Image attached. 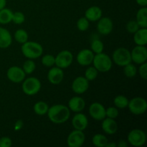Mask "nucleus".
Listing matches in <instances>:
<instances>
[{
  "instance_id": "obj_1",
  "label": "nucleus",
  "mask_w": 147,
  "mask_h": 147,
  "mask_svg": "<svg viewBox=\"0 0 147 147\" xmlns=\"http://www.w3.org/2000/svg\"><path fill=\"white\" fill-rule=\"evenodd\" d=\"M47 114L50 121L60 124L68 120L70 116V111L65 105L56 104L49 107Z\"/></svg>"
},
{
  "instance_id": "obj_2",
  "label": "nucleus",
  "mask_w": 147,
  "mask_h": 147,
  "mask_svg": "<svg viewBox=\"0 0 147 147\" xmlns=\"http://www.w3.org/2000/svg\"><path fill=\"white\" fill-rule=\"evenodd\" d=\"M22 53L23 55L28 59H37L41 57L43 53V47L37 42L27 41L22 44Z\"/></svg>"
},
{
  "instance_id": "obj_3",
  "label": "nucleus",
  "mask_w": 147,
  "mask_h": 147,
  "mask_svg": "<svg viewBox=\"0 0 147 147\" xmlns=\"http://www.w3.org/2000/svg\"><path fill=\"white\" fill-rule=\"evenodd\" d=\"M92 63L93 64V67H96L98 72L106 73L111 70L113 62L107 54L100 53L94 55Z\"/></svg>"
},
{
  "instance_id": "obj_4",
  "label": "nucleus",
  "mask_w": 147,
  "mask_h": 147,
  "mask_svg": "<svg viewBox=\"0 0 147 147\" xmlns=\"http://www.w3.org/2000/svg\"><path fill=\"white\" fill-rule=\"evenodd\" d=\"M22 88L24 94L27 96L36 95L41 89V83L35 77H30L23 80Z\"/></svg>"
},
{
  "instance_id": "obj_5",
  "label": "nucleus",
  "mask_w": 147,
  "mask_h": 147,
  "mask_svg": "<svg viewBox=\"0 0 147 147\" xmlns=\"http://www.w3.org/2000/svg\"><path fill=\"white\" fill-rule=\"evenodd\" d=\"M113 61L117 65L123 67L126 65L131 63V52L125 47H119L113 51Z\"/></svg>"
},
{
  "instance_id": "obj_6",
  "label": "nucleus",
  "mask_w": 147,
  "mask_h": 147,
  "mask_svg": "<svg viewBox=\"0 0 147 147\" xmlns=\"http://www.w3.org/2000/svg\"><path fill=\"white\" fill-rule=\"evenodd\" d=\"M128 108L132 114L142 115L147 110V102L144 98L135 97L129 100Z\"/></svg>"
},
{
  "instance_id": "obj_7",
  "label": "nucleus",
  "mask_w": 147,
  "mask_h": 147,
  "mask_svg": "<svg viewBox=\"0 0 147 147\" xmlns=\"http://www.w3.org/2000/svg\"><path fill=\"white\" fill-rule=\"evenodd\" d=\"M127 141L131 146H142L146 143V135L142 129H133L128 134Z\"/></svg>"
},
{
  "instance_id": "obj_8",
  "label": "nucleus",
  "mask_w": 147,
  "mask_h": 147,
  "mask_svg": "<svg viewBox=\"0 0 147 147\" xmlns=\"http://www.w3.org/2000/svg\"><path fill=\"white\" fill-rule=\"evenodd\" d=\"M73 61V55L69 50H62L55 57V65L61 69L67 68Z\"/></svg>"
},
{
  "instance_id": "obj_9",
  "label": "nucleus",
  "mask_w": 147,
  "mask_h": 147,
  "mask_svg": "<svg viewBox=\"0 0 147 147\" xmlns=\"http://www.w3.org/2000/svg\"><path fill=\"white\" fill-rule=\"evenodd\" d=\"M86 140L83 131L75 129L71 131L67 138V144L70 147H80Z\"/></svg>"
},
{
  "instance_id": "obj_10",
  "label": "nucleus",
  "mask_w": 147,
  "mask_h": 147,
  "mask_svg": "<svg viewBox=\"0 0 147 147\" xmlns=\"http://www.w3.org/2000/svg\"><path fill=\"white\" fill-rule=\"evenodd\" d=\"M131 61L141 65L147 60V49L146 46L136 45L131 52Z\"/></svg>"
},
{
  "instance_id": "obj_11",
  "label": "nucleus",
  "mask_w": 147,
  "mask_h": 147,
  "mask_svg": "<svg viewBox=\"0 0 147 147\" xmlns=\"http://www.w3.org/2000/svg\"><path fill=\"white\" fill-rule=\"evenodd\" d=\"M26 74L22 68L18 66L10 67L7 71V77L10 81L15 83H20L25 79Z\"/></svg>"
},
{
  "instance_id": "obj_12",
  "label": "nucleus",
  "mask_w": 147,
  "mask_h": 147,
  "mask_svg": "<svg viewBox=\"0 0 147 147\" xmlns=\"http://www.w3.org/2000/svg\"><path fill=\"white\" fill-rule=\"evenodd\" d=\"M89 114L96 121H102L106 118V109L98 102L93 103L89 107Z\"/></svg>"
},
{
  "instance_id": "obj_13",
  "label": "nucleus",
  "mask_w": 147,
  "mask_h": 147,
  "mask_svg": "<svg viewBox=\"0 0 147 147\" xmlns=\"http://www.w3.org/2000/svg\"><path fill=\"white\" fill-rule=\"evenodd\" d=\"M71 88L76 94H83L88 90L89 81L83 76H78L73 81Z\"/></svg>"
},
{
  "instance_id": "obj_14",
  "label": "nucleus",
  "mask_w": 147,
  "mask_h": 147,
  "mask_svg": "<svg viewBox=\"0 0 147 147\" xmlns=\"http://www.w3.org/2000/svg\"><path fill=\"white\" fill-rule=\"evenodd\" d=\"M113 24L111 19L109 17H101L98 21L97 30L100 34L103 35H108L113 31Z\"/></svg>"
},
{
  "instance_id": "obj_15",
  "label": "nucleus",
  "mask_w": 147,
  "mask_h": 147,
  "mask_svg": "<svg viewBox=\"0 0 147 147\" xmlns=\"http://www.w3.org/2000/svg\"><path fill=\"white\" fill-rule=\"evenodd\" d=\"M94 53L91 50L89 49H83L81 50L77 55L76 60L78 63L82 66H88L93 63Z\"/></svg>"
},
{
  "instance_id": "obj_16",
  "label": "nucleus",
  "mask_w": 147,
  "mask_h": 147,
  "mask_svg": "<svg viewBox=\"0 0 147 147\" xmlns=\"http://www.w3.org/2000/svg\"><path fill=\"white\" fill-rule=\"evenodd\" d=\"M64 78L63 69L58 67H52L47 73V80L51 84L59 85Z\"/></svg>"
},
{
  "instance_id": "obj_17",
  "label": "nucleus",
  "mask_w": 147,
  "mask_h": 147,
  "mask_svg": "<svg viewBox=\"0 0 147 147\" xmlns=\"http://www.w3.org/2000/svg\"><path fill=\"white\" fill-rule=\"evenodd\" d=\"M72 125L75 129L84 131L88 125V119L83 113L78 112L73 116L72 119Z\"/></svg>"
},
{
  "instance_id": "obj_18",
  "label": "nucleus",
  "mask_w": 147,
  "mask_h": 147,
  "mask_svg": "<svg viewBox=\"0 0 147 147\" xmlns=\"http://www.w3.org/2000/svg\"><path fill=\"white\" fill-rule=\"evenodd\" d=\"M70 111L75 113L81 112L86 107V102L83 98L80 96H74L68 101V106Z\"/></svg>"
},
{
  "instance_id": "obj_19",
  "label": "nucleus",
  "mask_w": 147,
  "mask_h": 147,
  "mask_svg": "<svg viewBox=\"0 0 147 147\" xmlns=\"http://www.w3.org/2000/svg\"><path fill=\"white\" fill-rule=\"evenodd\" d=\"M103 11L98 6H92L85 11V17L89 22H97L102 17Z\"/></svg>"
},
{
  "instance_id": "obj_20",
  "label": "nucleus",
  "mask_w": 147,
  "mask_h": 147,
  "mask_svg": "<svg viewBox=\"0 0 147 147\" xmlns=\"http://www.w3.org/2000/svg\"><path fill=\"white\" fill-rule=\"evenodd\" d=\"M102 122V129L106 134L109 135L114 134L118 131V124L117 122L115 119H110V118L106 117Z\"/></svg>"
},
{
  "instance_id": "obj_21",
  "label": "nucleus",
  "mask_w": 147,
  "mask_h": 147,
  "mask_svg": "<svg viewBox=\"0 0 147 147\" xmlns=\"http://www.w3.org/2000/svg\"><path fill=\"white\" fill-rule=\"evenodd\" d=\"M12 42V37L9 31L0 27V48H7Z\"/></svg>"
},
{
  "instance_id": "obj_22",
  "label": "nucleus",
  "mask_w": 147,
  "mask_h": 147,
  "mask_svg": "<svg viewBox=\"0 0 147 147\" xmlns=\"http://www.w3.org/2000/svg\"><path fill=\"white\" fill-rule=\"evenodd\" d=\"M134 41L136 45L146 46L147 44V28H139L134 34Z\"/></svg>"
},
{
  "instance_id": "obj_23",
  "label": "nucleus",
  "mask_w": 147,
  "mask_h": 147,
  "mask_svg": "<svg viewBox=\"0 0 147 147\" xmlns=\"http://www.w3.org/2000/svg\"><path fill=\"white\" fill-rule=\"evenodd\" d=\"M136 22L141 28H147V8L143 7L139 9L136 14Z\"/></svg>"
},
{
  "instance_id": "obj_24",
  "label": "nucleus",
  "mask_w": 147,
  "mask_h": 147,
  "mask_svg": "<svg viewBox=\"0 0 147 147\" xmlns=\"http://www.w3.org/2000/svg\"><path fill=\"white\" fill-rule=\"evenodd\" d=\"M13 11L8 8H3L0 10V24H7L12 20Z\"/></svg>"
},
{
  "instance_id": "obj_25",
  "label": "nucleus",
  "mask_w": 147,
  "mask_h": 147,
  "mask_svg": "<svg viewBox=\"0 0 147 147\" xmlns=\"http://www.w3.org/2000/svg\"><path fill=\"white\" fill-rule=\"evenodd\" d=\"M109 142L107 137L101 134H96L92 138V143L95 146L106 147Z\"/></svg>"
},
{
  "instance_id": "obj_26",
  "label": "nucleus",
  "mask_w": 147,
  "mask_h": 147,
  "mask_svg": "<svg viewBox=\"0 0 147 147\" xmlns=\"http://www.w3.org/2000/svg\"><path fill=\"white\" fill-rule=\"evenodd\" d=\"M34 113L38 116H43V115L47 114L49 109V106L47 103L44 101H38L34 105Z\"/></svg>"
},
{
  "instance_id": "obj_27",
  "label": "nucleus",
  "mask_w": 147,
  "mask_h": 147,
  "mask_svg": "<svg viewBox=\"0 0 147 147\" xmlns=\"http://www.w3.org/2000/svg\"><path fill=\"white\" fill-rule=\"evenodd\" d=\"M129 99L123 95H119V96H116L113 100L115 106L119 109H123L127 108L128 105H129Z\"/></svg>"
},
{
  "instance_id": "obj_28",
  "label": "nucleus",
  "mask_w": 147,
  "mask_h": 147,
  "mask_svg": "<svg viewBox=\"0 0 147 147\" xmlns=\"http://www.w3.org/2000/svg\"><path fill=\"white\" fill-rule=\"evenodd\" d=\"M14 39L20 44H23L28 41V34L26 30L19 29L14 33Z\"/></svg>"
},
{
  "instance_id": "obj_29",
  "label": "nucleus",
  "mask_w": 147,
  "mask_h": 147,
  "mask_svg": "<svg viewBox=\"0 0 147 147\" xmlns=\"http://www.w3.org/2000/svg\"><path fill=\"white\" fill-rule=\"evenodd\" d=\"M90 48L93 53L98 54V53H103V49H104V45L101 40H98V39H95L92 41Z\"/></svg>"
},
{
  "instance_id": "obj_30",
  "label": "nucleus",
  "mask_w": 147,
  "mask_h": 147,
  "mask_svg": "<svg viewBox=\"0 0 147 147\" xmlns=\"http://www.w3.org/2000/svg\"><path fill=\"white\" fill-rule=\"evenodd\" d=\"M123 73L127 78H132L136 76V73H137V69L134 65L130 63L123 66Z\"/></svg>"
},
{
  "instance_id": "obj_31",
  "label": "nucleus",
  "mask_w": 147,
  "mask_h": 147,
  "mask_svg": "<svg viewBox=\"0 0 147 147\" xmlns=\"http://www.w3.org/2000/svg\"><path fill=\"white\" fill-rule=\"evenodd\" d=\"M35 68L36 64L32 59H28L27 60H26L22 66V70H24L26 75L32 74L34 71Z\"/></svg>"
},
{
  "instance_id": "obj_32",
  "label": "nucleus",
  "mask_w": 147,
  "mask_h": 147,
  "mask_svg": "<svg viewBox=\"0 0 147 147\" xmlns=\"http://www.w3.org/2000/svg\"><path fill=\"white\" fill-rule=\"evenodd\" d=\"M41 62L42 64L45 67H52L55 64V57H54L53 55H45L42 57Z\"/></svg>"
},
{
  "instance_id": "obj_33",
  "label": "nucleus",
  "mask_w": 147,
  "mask_h": 147,
  "mask_svg": "<svg viewBox=\"0 0 147 147\" xmlns=\"http://www.w3.org/2000/svg\"><path fill=\"white\" fill-rule=\"evenodd\" d=\"M98 74V71L97 70V69L93 66H91L86 69V72H85V78L88 81H93L97 78Z\"/></svg>"
},
{
  "instance_id": "obj_34",
  "label": "nucleus",
  "mask_w": 147,
  "mask_h": 147,
  "mask_svg": "<svg viewBox=\"0 0 147 147\" xmlns=\"http://www.w3.org/2000/svg\"><path fill=\"white\" fill-rule=\"evenodd\" d=\"M90 22L85 17H80L77 21V28L81 32H85L89 28Z\"/></svg>"
},
{
  "instance_id": "obj_35",
  "label": "nucleus",
  "mask_w": 147,
  "mask_h": 147,
  "mask_svg": "<svg viewBox=\"0 0 147 147\" xmlns=\"http://www.w3.org/2000/svg\"><path fill=\"white\" fill-rule=\"evenodd\" d=\"M25 21V16L21 11H15L13 12L12 20L11 22L16 24H21Z\"/></svg>"
},
{
  "instance_id": "obj_36",
  "label": "nucleus",
  "mask_w": 147,
  "mask_h": 147,
  "mask_svg": "<svg viewBox=\"0 0 147 147\" xmlns=\"http://www.w3.org/2000/svg\"><path fill=\"white\" fill-rule=\"evenodd\" d=\"M126 28L128 32L130 34H134L140 28V27L136 22V20H131V21L128 22V23L126 24Z\"/></svg>"
},
{
  "instance_id": "obj_37",
  "label": "nucleus",
  "mask_w": 147,
  "mask_h": 147,
  "mask_svg": "<svg viewBox=\"0 0 147 147\" xmlns=\"http://www.w3.org/2000/svg\"><path fill=\"white\" fill-rule=\"evenodd\" d=\"M119 109L116 107L110 106L108 109H106V117L115 119L119 116Z\"/></svg>"
},
{
  "instance_id": "obj_38",
  "label": "nucleus",
  "mask_w": 147,
  "mask_h": 147,
  "mask_svg": "<svg viewBox=\"0 0 147 147\" xmlns=\"http://www.w3.org/2000/svg\"><path fill=\"white\" fill-rule=\"evenodd\" d=\"M139 76L143 78L144 80H146L147 79V63H144L141 64L140 67L139 68Z\"/></svg>"
},
{
  "instance_id": "obj_39",
  "label": "nucleus",
  "mask_w": 147,
  "mask_h": 147,
  "mask_svg": "<svg viewBox=\"0 0 147 147\" xmlns=\"http://www.w3.org/2000/svg\"><path fill=\"white\" fill-rule=\"evenodd\" d=\"M12 145V142L9 137L3 136L0 138V147H10Z\"/></svg>"
},
{
  "instance_id": "obj_40",
  "label": "nucleus",
  "mask_w": 147,
  "mask_h": 147,
  "mask_svg": "<svg viewBox=\"0 0 147 147\" xmlns=\"http://www.w3.org/2000/svg\"><path fill=\"white\" fill-rule=\"evenodd\" d=\"M23 125H24V123H23L22 121L18 120L16 122L15 124H14V130L17 131H20L23 127Z\"/></svg>"
},
{
  "instance_id": "obj_41",
  "label": "nucleus",
  "mask_w": 147,
  "mask_h": 147,
  "mask_svg": "<svg viewBox=\"0 0 147 147\" xmlns=\"http://www.w3.org/2000/svg\"><path fill=\"white\" fill-rule=\"evenodd\" d=\"M136 1L142 7H146L147 6V0H136Z\"/></svg>"
},
{
  "instance_id": "obj_42",
  "label": "nucleus",
  "mask_w": 147,
  "mask_h": 147,
  "mask_svg": "<svg viewBox=\"0 0 147 147\" xmlns=\"http://www.w3.org/2000/svg\"><path fill=\"white\" fill-rule=\"evenodd\" d=\"M117 146L119 147H127L128 144L126 141L124 140H121L119 143L117 144Z\"/></svg>"
},
{
  "instance_id": "obj_43",
  "label": "nucleus",
  "mask_w": 147,
  "mask_h": 147,
  "mask_svg": "<svg viewBox=\"0 0 147 147\" xmlns=\"http://www.w3.org/2000/svg\"><path fill=\"white\" fill-rule=\"evenodd\" d=\"M6 4H7V0H0V10L6 7Z\"/></svg>"
},
{
  "instance_id": "obj_44",
  "label": "nucleus",
  "mask_w": 147,
  "mask_h": 147,
  "mask_svg": "<svg viewBox=\"0 0 147 147\" xmlns=\"http://www.w3.org/2000/svg\"><path fill=\"white\" fill-rule=\"evenodd\" d=\"M117 146V144L115 142H108L106 147H116Z\"/></svg>"
}]
</instances>
